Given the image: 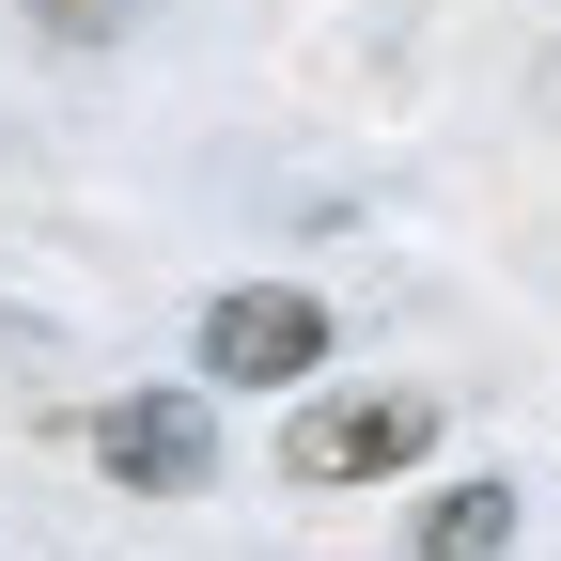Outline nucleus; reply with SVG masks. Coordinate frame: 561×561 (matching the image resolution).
Listing matches in <instances>:
<instances>
[{
    "label": "nucleus",
    "instance_id": "f03ea898",
    "mask_svg": "<svg viewBox=\"0 0 561 561\" xmlns=\"http://www.w3.org/2000/svg\"><path fill=\"white\" fill-rule=\"evenodd\" d=\"M328 375V297L312 280H234L203 312V375L187 390H312Z\"/></svg>",
    "mask_w": 561,
    "mask_h": 561
},
{
    "label": "nucleus",
    "instance_id": "20e7f679",
    "mask_svg": "<svg viewBox=\"0 0 561 561\" xmlns=\"http://www.w3.org/2000/svg\"><path fill=\"white\" fill-rule=\"evenodd\" d=\"M405 546L421 561H515V483L483 468V483H437V500L405 515Z\"/></svg>",
    "mask_w": 561,
    "mask_h": 561
},
{
    "label": "nucleus",
    "instance_id": "f257e3e1",
    "mask_svg": "<svg viewBox=\"0 0 561 561\" xmlns=\"http://www.w3.org/2000/svg\"><path fill=\"white\" fill-rule=\"evenodd\" d=\"M437 453V390H312L280 421V483H390Z\"/></svg>",
    "mask_w": 561,
    "mask_h": 561
},
{
    "label": "nucleus",
    "instance_id": "39448f33",
    "mask_svg": "<svg viewBox=\"0 0 561 561\" xmlns=\"http://www.w3.org/2000/svg\"><path fill=\"white\" fill-rule=\"evenodd\" d=\"M16 16H32V32H62V47H110L140 0H16Z\"/></svg>",
    "mask_w": 561,
    "mask_h": 561
},
{
    "label": "nucleus",
    "instance_id": "7ed1b4c3",
    "mask_svg": "<svg viewBox=\"0 0 561 561\" xmlns=\"http://www.w3.org/2000/svg\"><path fill=\"white\" fill-rule=\"evenodd\" d=\"M94 468L125 500H203L219 483V390H110L94 405Z\"/></svg>",
    "mask_w": 561,
    "mask_h": 561
}]
</instances>
